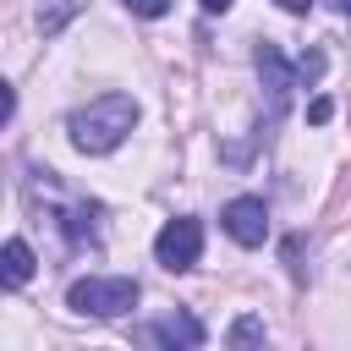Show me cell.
Here are the masks:
<instances>
[{
  "mask_svg": "<svg viewBox=\"0 0 351 351\" xmlns=\"http://www.w3.org/2000/svg\"><path fill=\"white\" fill-rule=\"evenodd\" d=\"M132 126H137V99L132 93H99L82 110H71V121H66L71 148H82V154H115Z\"/></svg>",
  "mask_w": 351,
  "mask_h": 351,
  "instance_id": "1",
  "label": "cell"
},
{
  "mask_svg": "<svg viewBox=\"0 0 351 351\" xmlns=\"http://www.w3.org/2000/svg\"><path fill=\"white\" fill-rule=\"evenodd\" d=\"M137 296L143 291L132 274H88V280H71V291H66V302L77 313H93V318H121L137 307Z\"/></svg>",
  "mask_w": 351,
  "mask_h": 351,
  "instance_id": "2",
  "label": "cell"
},
{
  "mask_svg": "<svg viewBox=\"0 0 351 351\" xmlns=\"http://www.w3.org/2000/svg\"><path fill=\"white\" fill-rule=\"evenodd\" d=\"M154 258H159L170 274L192 269V263L203 258V225H197L192 214H181V219H165V225H159V236H154Z\"/></svg>",
  "mask_w": 351,
  "mask_h": 351,
  "instance_id": "3",
  "label": "cell"
},
{
  "mask_svg": "<svg viewBox=\"0 0 351 351\" xmlns=\"http://www.w3.org/2000/svg\"><path fill=\"white\" fill-rule=\"evenodd\" d=\"M252 60H258V77H263V88H269V121H280V115H285V104H291L296 71H291V60H285L274 44H258V49H252Z\"/></svg>",
  "mask_w": 351,
  "mask_h": 351,
  "instance_id": "4",
  "label": "cell"
},
{
  "mask_svg": "<svg viewBox=\"0 0 351 351\" xmlns=\"http://www.w3.org/2000/svg\"><path fill=\"white\" fill-rule=\"evenodd\" d=\"M219 225H225L230 241L263 247V236H269V208H263V197H230L225 214H219Z\"/></svg>",
  "mask_w": 351,
  "mask_h": 351,
  "instance_id": "5",
  "label": "cell"
},
{
  "mask_svg": "<svg viewBox=\"0 0 351 351\" xmlns=\"http://www.w3.org/2000/svg\"><path fill=\"white\" fill-rule=\"evenodd\" d=\"M137 335H143V340H154V346H186V351H192V346H203V335H208V329H203L192 313H165V318L143 324Z\"/></svg>",
  "mask_w": 351,
  "mask_h": 351,
  "instance_id": "6",
  "label": "cell"
},
{
  "mask_svg": "<svg viewBox=\"0 0 351 351\" xmlns=\"http://www.w3.org/2000/svg\"><path fill=\"white\" fill-rule=\"evenodd\" d=\"M33 269H38V258H33V247L22 236L0 241V291H22L33 280Z\"/></svg>",
  "mask_w": 351,
  "mask_h": 351,
  "instance_id": "7",
  "label": "cell"
},
{
  "mask_svg": "<svg viewBox=\"0 0 351 351\" xmlns=\"http://www.w3.org/2000/svg\"><path fill=\"white\" fill-rule=\"evenodd\" d=\"M82 5H88V0H49V5L38 11V27H44V33H60V27H66V16H77Z\"/></svg>",
  "mask_w": 351,
  "mask_h": 351,
  "instance_id": "8",
  "label": "cell"
},
{
  "mask_svg": "<svg viewBox=\"0 0 351 351\" xmlns=\"http://www.w3.org/2000/svg\"><path fill=\"white\" fill-rule=\"evenodd\" d=\"M291 71H296V82H318L324 77V49H302L291 60Z\"/></svg>",
  "mask_w": 351,
  "mask_h": 351,
  "instance_id": "9",
  "label": "cell"
},
{
  "mask_svg": "<svg viewBox=\"0 0 351 351\" xmlns=\"http://www.w3.org/2000/svg\"><path fill=\"white\" fill-rule=\"evenodd\" d=\"M258 340H263V324L258 318H236L230 324V346H258Z\"/></svg>",
  "mask_w": 351,
  "mask_h": 351,
  "instance_id": "10",
  "label": "cell"
},
{
  "mask_svg": "<svg viewBox=\"0 0 351 351\" xmlns=\"http://www.w3.org/2000/svg\"><path fill=\"white\" fill-rule=\"evenodd\" d=\"M126 11H132V16H165L170 0H126Z\"/></svg>",
  "mask_w": 351,
  "mask_h": 351,
  "instance_id": "11",
  "label": "cell"
},
{
  "mask_svg": "<svg viewBox=\"0 0 351 351\" xmlns=\"http://www.w3.org/2000/svg\"><path fill=\"white\" fill-rule=\"evenodd\" d=\"M329 115H335V104H329V99H313V104H307V121H313V126H324Z\"/></svg>",
  "mask_w": 351,
  "mask_h": 351,
  "instance_id": "12",
  "label": "cell"
},
{
  "mask_svg": "<svg viewBox=\"0 0 351 351\" xmlns=\"http://www.w3.org/2000/svg\"><path fill=\"white\" fill-rule=\"evenodd\" d=\"M11 110H16V93H11V82H5V77H0V126H5V121H11Z\"/></svg>",
  "mask_w": 351,
  "mask_h": 351,
  "instance_id": "13",
  "label": "cell"
},
{
  "mask_svg": "<svg viewBox=\"0 0 351 351\" xmlns=\"http://www.w3.org/2000/svg\"><path fill=\"white\" fill-rule=\"evenodd\" d=\"M280 11H291V16H302V11H313V0H274Z\"/></svg>",
  "mask_w": 351,
  "mask_h": 351,
  "instance_id": "14",
  "label": "cell"
},
{
  "mask_svg": "<svg viewBox=\"0 0 351 351\" xmlns=\"http://www.w3.org/2000/svg\"><path fill=\"white\" fill-rule=\"evenodd\" d=\"M203 11H230V0H203Z\"/></svg>",
  "mask_w": 351,
  "mask_h": 351,
  "instance_id": "15",
  "label": "cell"
},
{
  "mask_svg": "<svg viewBox=\"0 0 351 351\" xmlns=\"http://www.w3.org/2000/svg\"><path fill=\"white\" fill-rule=\"evenodd\" d=\"M335 5H340V11H346V22H351V0H335Z\"/></svg>",
  "mask_w": 351,
  "mask_h": 351,
  "instance_id": "16",
  "label": "cell"
}]
</instances>
